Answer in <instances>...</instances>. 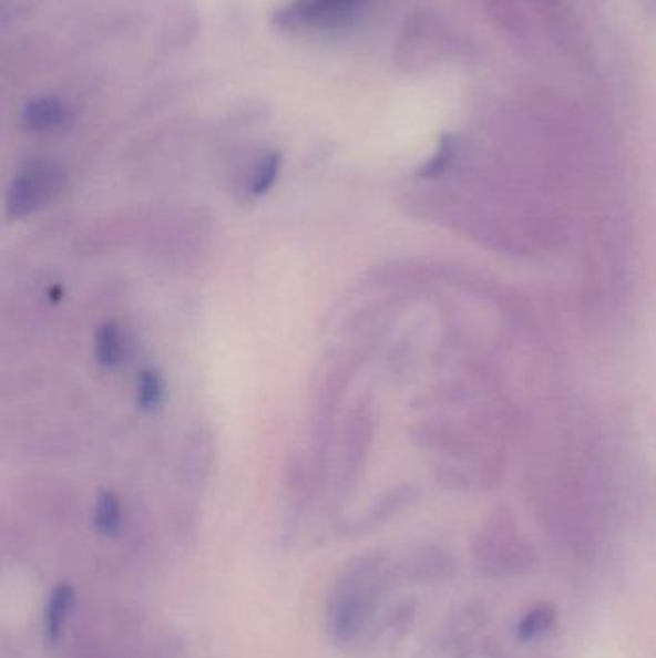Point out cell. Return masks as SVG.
<instances>
[{
    "label": "cell",
    "mask_w": 656,
    "mask_h": 658,
    "mask_svg": "<svg viewBox=\"0 0 656 658\" xmlns=\"http://www.w3.org/2000/svg\"><path fill=\"white\" fill-rule=\"evenodd\" d=\"M66 174L59 164L35 161L12 179L7 193L8 219H22L41 210L64 189Z\"/></svg>",
    "instance_id": "6da1fadb"
},
{
    "label": "cell",
    "mask_w": 656,
    "mask_h": 658,
    "mask_svg": "<svg viewBox=\"0 0 656 658\" xmlns=\"http://www.w3.org/2000/svg\"><path fill=\"white\" fill-rule=\"evenodd\" d=\"M478 566L488 578H514L532 568L533 548L519 535H485L478 548Z\"/></svg>",
    "instance_id": "7a4b0ae2"
},
{
    "label": "cell",
    "mask_w": 656,
    "mask_h": 658,
    "mask_svg": "<svg viewBox=\"0 0 656 658\" xmlns=\"http://www.w3.org/2000/svg\"><path fill=\"white\" fill-rule=\"evenodd\" d=\"M358 0H297L287 18L295 22L314 23V25H331L341 22L350 10L357 7Z\"/></svg>",
    "instance_id": "3957f363"
},
{
    "label": "cell",
    "mask_w": 656,
    "mask_h": 658,
    "mask_svg": "<svg viewBox=\"0 0 656 658\" xmlns=\"http://www.w3.org/2000/svg\"><path fill=\"white\" fill-rule=\"evenodd\" d=\"M66 106L54 96H41L31 101L22 112V122L30 132H54L66 124Z\"/></svg>",
    "instance_id": "277c9868"
},
{
    "label": "cell",
    "mask_w": 656,
    "mask_h": 658,
    "mask_svg": "<svg viewBox=\"0 0 656 658\" xmlns=\"http://www.w3.org/2000/svg\"><path fill=\"white\" fill-rule=\"evenodd\" d=\"M73 607V589L70 585H59L44 607V637L51 645H59L66 628Z\"/></svg>",
    "instance_id": "5b68a950"
},
{
    "label": "cell",
    "mask_w": 656,
    "mask_h": 658,
    "mask_svg": "<svg viewBox=\"0 0 656 658\" xmlns=\"http://www.w3.org/2000/svg\"><path fill=\"white\" fill-rule=\"evenodd\" d=\"M95 359L106 370L117 368L125 359V337L122 326L104 322L95 336Z\"/></svg>",
    "instance_id": "8992f818"
},
{
    "label": "cell",
    "mask_w": 656,
    "mask_h": 658,
    "mask_svg": "<svg viewBox=\"0 0 656 658\" xmlns=\"http://www.w3.org/2000/svg\"><path fill=\"white\" fill-rule=\"evenodd\" d=\"M122 520H124V511L116 493L112 491L99 493L93 508V526L96 534L114 537L122 530Z\"/></svg>",
    "instance_id": "52a82bcc"
},
{
    "label": "cell",
    "mask_w": 656,
    "mask_h": 658,
    "mask_svg": "<svg viewBox=\"0 0 656 658\" xmlns=\"http://www.w3.org/2000/svg\"><path fill=\"white\" fill-rule=\"evenodd\" d=\"M281 172V154L271 151L264 154L260 161L256 162L250 174H248L247 191L250 197H264L270 193L271 187L276 185L277 177Z\"/></svg>",
    "instance_id": "ba28073f"
},
{
    "label": "cell",
    "mask_w": 656,
    "mask_h": 658,
    "mask_svg": "<svg viewBox=\"0 0 656 658\" xmlns=\"http://www.w3.org/2000/svg\"><path fill=\"white\" fill-rule=\"evenodd\" d=\"M164 397H166V383L162 380L161 373L153 368H146L139 373L137 383H135V401L139 409L154 412L161 409Z\"/></svg>",
    "instance_id": "9c48e42d"
},
{
    "label": "cell",
    "mask_w": 656,
    "mask_h": 658,
    "mask_svg": "<svg viewBox=\"0 0 656 658\" xmlns=\"http://www.w3.org/2000/svg\"><path fill=\"white\" fill-rule=\"evenodd\" d=\"M554 610L547 605L535 607L520 620L519 639L520 641H537L541 637L547 636L554 628Z\"/></svg>",
    "instance_id": "30bf717a"
}]
</instances>
